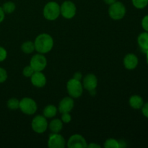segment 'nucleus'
<instances>
[{
    "instance_id": "nucleus-3",
    "label": "nucleus",
    "mask_w": 148,
    "mask_h": 148,
    "mask_svg": "<svg viewBox=\"0 0 148 148\" xmlns=\"http://www.w3.org/2000/svg\"><path fill=\"white\" fill-rule=\"evenodd\" d=\"M83 86L80 80L72 78L66 83V90L70 97L72 98H78L82 95L83 92Z\"/></svg>"
},
{
    "instance_id": "nucleus-27",
    "label": "nucleus",
    "mask_w": 148,
    "mask_h": 148,
    "mask_svg": "<svg viewBox=\"0 0 148 148\" xmlns=\"http://www.w3.org/2000/svg\"><path fill=\"white\" fill-rule=\"evenodd\" d=\"M7 56V52L4 48L0 46V62H3L6 59Z\"/></svg>"
},
{
    "instance_id": "nucleus-22",
    "label": "nucleus",
    "mask_w": 148,
    "mask_h": 148,
    "mask_svg": "<svg viewBox=\"0 0 148 148\" xmlns=\"http://www.w3.org/2000/svg\"><path fill=\"white\" fill-rule=\"evenodd\" d=\"M104 147L106 148H119V141L115 139H108L104 143Z\"/></svg>"
},
{
    "instance_id": "nucleus-30",
    "label": "nucleus",
    "mask_w": 148,
    "mask_h": 148,
    "mask_svg": "<svg viewBox=\"0 0 148 148\" xmlns=\"http://www.w3.org/2000/svg\"><path fill=\"white\" fill-rule=\"evenodd\" d=\"M4 17H5V12L3 10L2 7H0V23H2L3 20H4Z\"/></svg>"
},
{
    "instance_id": "nucleus-16",
    "label": "nucleus",
    "mask_w": 148,
    "mask_h": 148,
    "mask_svg": "<svg viewBox=\"0 0 148 148\" xmlns=\"http://www.w3.org/2000/svg\"><path fill=\"white\" fill-rule=\"evenodd\" d=\"M130 106L134 109H140L144 105V101L141 96L138 95H132L129 100Z\"/></svg>"
},
{
    "instance_id": "nucleus-31",
    "label": "nucleus",
    "mask_w": 148,
    "mask_h": 148,
    "mask_svg": "<svg viewBox=\"0 0 148 148\" xmlns=\"http://www.w3.org/2000/svg\"><path fill=\"white\" fill-rule=\"evenodd\" d=\"M73 78L77 79V80H81V79H82V73H81V72H76V73H75V75H74Z\"/></svg>"
},
{
    "instance_id": "nucleus-23",
    "label": "nucleus",
    "mask_w": 148,
    "mask_h": 148,
    "mask_svg": "<svg viewBox=\"0 0 148 148\" xmlns=\"http://www.w3.org/2000/svg\"><path fill=\"white\" fill-rule=\"evenodd\" d=\"M132 4L137 9H144L147 7L148 4V0H132Z\"/></svg>"
},
{
    "instance_id": "nucleus-28",
    "label": "nucleus",
    "mask_w": 148,
    "mask_h": 148,
    "mask_svg": "<svg viewBox=\"0 0 148 148\" xmlns=\"http://www.w3.org/2000/svg\"><path fill=\"white\" fill-rule=\"evenodd\" d=\"M142 27L145 31L148 32V14L143 17L142 20Z\"/></svg>"
},
{
    "instance_id": "nucleus-18",
    "label": "nucleus",
    "mask_w": 148,
    "mask_h": 148,
    "mask_svg": "<svg viewBox=\"0 0 148 148\" xmlns=\"http://www.w3.org/2000/svg\"><path fill=\"white\" fill-rule=\"evenodd\" d=\"M58 109L54 105H49L44 108L43 111V115L46 119L53 118L57 114Z\"/></svg>"
},
{
    "instance_id": "nucleus-10",
    "label": "nucleus",
    "mask_w": 148,
    "mask_h": 148,
    "mask_svg": "<svg viewBox=\"0 0 148 148\" xmlns=\"http://www.w3.org/2000/svg\"><path fill=\"white\" fill-rule=\"evenodd\" d=\"M66 146L65 139L59 133H52L48 140V147L49 148H64Z\"/></svg>"
},
{
    "instance_id": "nucleus-7",
    "label": "nucleus",
    "mask_w": 148,
    "mask_h": 148,
    "mask_svg": "<svg viewBox=\"0 0 148 148\" xmlns=\"http://www.w3.org/2000/svg\"><path fill=\"white\" fill-rule=\"evenodd\" d=\"M30 65L35 72H43L47 66V59L42 53H37L32 56Z\"/></svg>"
},
{
    "instance_id": "nucleus-17",
    "label": "nucleus",
    "mask_w": 148,
    "mask_h": 148,
    "mask_svg": "<svg viewBox=\"0 0 148 148\" xmlns=\"http://www.w3.org/2000/svg\"><path fill=\"white\" fill-rule=\"evenodd\" d=\"M48 127L52 133H59L63 129V122L59 119H53L50 121Z\"/></svg>"
},
{
    "instance_id": "nucleus-12",
    "label": "nucleus",
    "mask_w": 148,
    "mask_h": 148,
    "mask_svg": "<svg viewBox=\"0 0 148 148\" xmlns=\"http://www.w3.org/2000/svg\"><path fill=\"white\" fill-rule=\"evenodd\" d=\"M75 106L74 100L72 97H65L59 102L58 109L61 114L69 113L72 111Z\"/></svg>"
},
{
    "instance_id": "nucleus-13",
    "label": "nucleus",
    "mask_w": 148,
    "mask_h": 148,
    "mask_svg": "<svg viewBox=\"0 0 148 148\" xmlns=\"http://www.w3.org/2000/svg\"><path fill=\"white\" fill-rule=\"evenodd\" d=\"M30 82L36 88H43L46 84V77L42 72H35L30 77Z\"/></svg>"
},
{
    "instance_id": "nucleus-19",
    "label": "nucleus",
    "mask_w": 148,
    "mask_h": 148,
    "mask_svg": "<svg viewBox=\"0 0 148 148\" xmlns=\"http://www.w3.org/2000/svg\"><path fill=\"white\" fill-rule=\"evenodd\" d=\"M21 50L22 51L24 52L25 53H27V54L32 53L34 51H36L35 50L34 42H32L30 40L24 42L21 46Z\"/></svg>"
},
{
    "instance_id": "nucleus-24",
    "label": "nucleus",
    "mask_w": 148,
    "mask_h": 148,
    "mask_svg": "<svg viewBox=\"0 0 148 148\" xmlns=\"http://www.w3.org/2000/svg\"><path fill=\"white\" fill-rule=\"evenodd\" d=\"M35 71L33 70V68L30 66V65H28V66H26L23 69V74L25 77H30L33 75V74L34 73Z\"/></svg>"
},
{
    "instance_id": "nucleus-8",
    "label": "nucleus",
    "mask_w": 148,
    "mask_h": 148,
    "mask_svg": "<svg viewBox=\"0 0 148 148\" xmlns=\"http://www.w3.org/2000/svg\"><path fill=\"white\" fill-rule=\"evenodd\" d=\"M77 7L74 2L71 1H65L60 6V13L65 19H72L75 16Z\"/></svg>"
},
{
    "instance_id": "nucleus-14",
    "label": "nucleus",
    "mask_w": 148,
    "mask_h": 148,
    "mask_svg": "<svg viewBox=\"0 0 148 148\" xmlns=\"http://www.w3.org/2000/svg\"><path fill=\"white\" fill-rule=\"evenodd\" d=\"M138 58L134 53H128L126 55L124 58V66L126 69L129 70H132L134 69L138 65Z\"/></svg>"
},
{
    "instance_id": "nucleus-1",
    "label": "nucleus",
    "mask_w": 148,
    "mask_h": 148,
    "mask_svg": "<svg viewBox=\"0 0 148 148\" xmlns=\"http://www.w3.org/2000/svg\"><path fill=\"white\" fill-rule=\"evenodd\" d=\"M35 50L39 53L45 54L52 50L53 47V39L48 33H41L36 38L34 41Z\"/></svg>"
},
{
    "instance_id": "nucleus-29",
    "label": "nucleus",
    "mask_w": 148,
    "mask_h": 148,
    "mask_svg": "<svg viewBox=\"0 0 148 148\" xmlns=\"http://www.w3.org/2000/svg\"><path fill=\"white\" fill-rule=\"evenodd\" d=\"M142 112H143V115L146 118L148 119V102L143 106V107H142Z\"/></svg>"
},
{
    "instance_id": "nucleus-11",
    "label": "nucleus",
    "mask_w": 148,
    "mask_h": 148,
    "mask_svg": "<svg viewBox=\"0 0 148 148\" xmlns=\"http://www.w3.org/2000/svg\"><path fill=\"white\" fill-rule=\"evenodd\" d=\"M66 146L69 148H85L88 146V143L83 136L75 134L69 137Z\"/></svg>"
},
{
    "instance_id": "nucleus-33",
    "label": "nucleus",
    "mask_w": 148,
    "mask_h": 148,
    "mask_svg": "<svg viewBox=\"0 0 148 148\" xmlns=\"http://www.w3.org/2000/svg\"><path fill=\"white\" fill-rule=\"evenodd\" d=\"M103 1L106 4H108V5H111V4H114V2H116V0H103Z\"/></svg>"
},
{
    "instance_id": "nucleus-20",
    "label": "nucleus",
    "mask_w": 148,
    "mask_h": 148,
    "mask_svg": "<svg viewBox=\"0 0 148 148\" xmlns=\"http://www.w3.org/2000/svg\"><path fill=\"white\" fill-rule=\"evenodd\" d=\"M7 107L10 110H17L20 108V101L15 98H12L7 101Z\"/></svg>"
},
{
    "instance_id": "nucleus-26",
    "label": "nucleus",
    "mask_w": 148,
    "mask_h": 148,
    "mask_svg": "<svg viewBox=\"0 0 148 148\" xmlns=\"http://www.w3.org/2000/svg\"><path fill=\"white\" fill-rule=\"evenodd\" d=\"M62 118H61V120L62 121V122L65 123V124H67V123H69L72 120V116L69 114V113H63L62 114Z\"/></svg>"
},
{
    "instance_id": "nucleus-34",
    "label": "nucleus",
    "mask_w": 148,
    "mask_h": 148,
    "mask_svg": "<svg viewBox=\"0 0 148 148\" xmlns=\"http://www.w3.org/2000/svg\"><path fill=\"white\" fill-rule=\"evenodd\" d=\"M146 59H147V64H148V51L146 52Z\"/></svg>"
},
{
    "instance_id": "nucleus-21",
    "label": "nucleus",
    "mask_w": 148,
    "mask_h": 148,
    "mask_svg": "<svg viewBox=\"0 0 148 148\" xmlns=\"http://www.w3.org/2000/svg\"><path fill=\"white\" fill-rule=\"evenodd\" d=\"M1 7H2L4 12L7 13V14H11L15 10L16 6L15 4L12 1H7V2L4 3Z\"/></svg>"
},
{
    "instance_id": "nucleus-6",
    "label": "nucleus",
    "mask_w": 148,
    "mask_h": 148,
    "mask_svg": "<svg viewBox=\"0 0 148 148\" xmlns=\"http://www.w3.org/2000/svg\"><path fill=\"white\" fill-rule=\"evenodd\" d=\"M49 127L47 119L43 115H38L33 118L31 122L32 130L38 134H43Z\"/></svg>"
},
{
    "instance_id": "nucleus-2",
    "label": "nucleus",
    "mask_w": 148,
    "mask_h": 148,
    "mask_svg": "<svg viewBox=\"0 0 148 148\" xmlns=\"http://www.w3.org/2000/svg\"><path fill=\"white\" fill-rule=\"evenodd\" d=\"M43 17L49 21L56 20L60 13V6L56 1H49L45 5L43 10Z\"/></svg>"
},
{
    "instance_id": "nucleus-15",
    "label": "nucleus",
    "mask_w": 148,
    "mask_h": 148,
    "mask_svg": "<svg viewBox=\"0 0 148 148\" xmlns=\"http://www.w3.org/2000/svg\"><path fill=\"white\" fill-rule=\"evenodd\" d=\"M137 43L142 51L146 53L148 51V32L145 31L139 35Z\"/></svg>"
},
{
    "instance_id": "nucleus-32",
    "label": "nucleus",
    "mask_w": 148,
    "mask_h": 148,
    "mask_svg": "<svg viewBox=\"0 0 148 148\" xmlns=\"http://www.w3.org/2000/svg\"><path fill=\"white\" fill-rule=\"evenodd\" d=\"M87 147H88V148H101V145H99L96 144V143H91V144L88 145Z\"/></svg>"
},
{
    "instance_id": "nucleus-9",
    "label": "nucleus",
    "mask_w": 148,
    "mask_h": 148,
    "mask_svg": "<svg viewBox=\"0 0 148 148\" xmlns=\"http://www.w3.org/2000/svg\"><path fill=\"white\" fill-rule=\"evenodd\" d=\"M82 86L86 89L91 95L95 93V89L98 86V79L94 74H88L82 80Z\"/></svg>"
},
{
    "instance_id": "nucleus-25",
    "label": "nucleus",
    "mask_w": 148,
    "mask_h": 148,
    "mask_svg": "<svg viewBox=\"0 0 148 148\" xmlns=\"http://www.w3.org/2000/svg\"><path fill=\"white\" fill-rule=\"evenodd\" d=\"M8 75H7V72L4 68L0 67V83H3L7 80Z\"/></svg>"
},
{
    "instance_id": "nucleus-4",
    "label": "nucleus",
    "mask_w": 148,
    "mask_h": 148,
    "mask_svg": "<svg viewBox=\"0 0 148 148\" xmlns=\"http://www.w3.org/2000/svg\"><path fill=\"white\" fill-rule=\"evenodd\" d=\"M126 7L122 2L116 1L111 4L108 9V14L110 17L114 20H121L126 14Z\"/></svg>"
},
{
    "instance_id": "nucleus-5",
    "label": "nucleus",
    "mask_w": 148,
    "mask_h": 148,
    "mask_svg": "<svg viewBox=\"0 0 148 148\" xmlns=\"http://www.w3.org/2000/svg\"><path fill=\"white\" fill-rule=\"evenodd\" d=\"M20 111L23 114L26 115H33L36 114L38 109V106L36 101L30 98H23L21 101H20Z\"/></svg>"
}]
</instances>
